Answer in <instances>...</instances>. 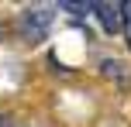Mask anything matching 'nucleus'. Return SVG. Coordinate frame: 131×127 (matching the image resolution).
<instances>
[{
    "instance_id": "nucleus-1",
    "label": "nucleus",
    "mask_w": 131,
    "mask_h": 127,
    "mask_svg": "<svg viewBox=\"0 0 131 127\" xmlns=\"http://www.w3.org/2000/svg\"><path fill=\"white\" fill-rule=\"evenodd\" d=\"M48 24H52V10H48V7H31V10H24V17H21V27H24L28 41H41L48 34Z\"/></svg>"
},
{
    "instance_id": "nucleus-2",
    "label": "nucleus",
    "mask_w": 131,
    "mask_h": 127,
    "mask_svg": "<svg viewBox=\"0 0 131 127\" xmlns=\"http://www.w3.org/2000/svg\"><path fill=\"white\" fill-rule=\"evenodd\" d=\"M93 10H97L100 24H104V31H121L124 27V4H117V0H107V4H93Z\"/></svg>"
},
{
    "instance_id": "nucleus-3",
    "label": "nucleus",
    "mask_w": 131,
    "mask_h": 127,
    "mask_svg": "<svg viewBox=\"0 0 131 127\" xmlns=\"http://www.w3.org/2000/svg\"><path fill=\"white\" fill-rule=\"evenodd\" d=\"M124 41H128V48H131V0L124 4Z\"/></svg>"
}]
</instances>
